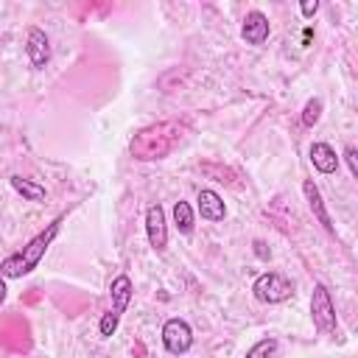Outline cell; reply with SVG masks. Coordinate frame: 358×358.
I'll list each match as a JSON object with an SVG mask.
<instances>
[{
  "label": "cell",
  "instance_id": "6da1fadb",
  "mask_svg": "<svg viewBox=\"0 0 358 358\" xmlns=\"http://www.w3.org/2000/svg\"><path fill=\"white\" fill-rule=\"evenodd\" d=\"M187 134V126L179 123V120H159V123H151L145 129H140L131 143H129V151L134 159L140 162H154V159H165Z\"/></svg>",
  "mask_w": 358,
  "mask_h": 358
},
{
  "label": "cell",
  "instance_id": "7a4b0ae2",
  "mask_svg": "<svg viewBox=\"0 0 358 358\" xmlns=\"http://www.w3.org/2000/svg\"><path fill=\"white\" fill-rule=\"evenodd\" d=\"M62 221H64V215L53 218V221H50L39 235H34V238L20 249V252L8 255V257L0 263V274H3L6 280H20V277L31 274V271L42 263L45 252L50 249V243L56 241V235H59V229H62Z\"/></svg>",
  "mask_w": 358,
  "mask_h": 358
},
{
  "label": "cell",
  "instance_id": "3957f363",
  "mask_svg": "<svg viewBox=\"0 0 358 358\" xmlns=\"http://www.w3.org/2000/svg\"><path fill=\"white\" fill-rule=\"evenodd\" d=\"M252 294L257 302L263 305H280V302H288L294 296V282L285 280L282 274L277 271H263L257 274V280L252 282Z\"/></svg>",
  "mask_w": 358,
  "mask_h": 358
},
{
  "label": "cell",
  "instance_id": "277c9868",
  "mask_svg": "<svg viewBox=\"0 0 358 358\" xmlns=\"http://www.w3.org/2000/svg\"><path fill=\"white\" fill-rule=\"evenodd\" d=\"M310 319H313V327L319 333H333L336 330V308H333V299H330V291L324 282H316L313 285V294H310Z\"/></svg>",
  "mask_w": 358,
  "mask_h": 358
},
{
  "label": "cell",
  "instance_id": "5b68a950",
  "mask_svg": "<svg viewBox=\"0 0 358 358\" xmlns=\"http://www.w3.org/2000/svg\"><path fill=\"white\" fill-rule=\"evenodd\" d=\"M162 347L171 352V355H185L190 347H193V330L185 319L173 316L162 324Z\"/></svg>",
  "mask_w": 358,
  "mask_h": 358
},
{
  "label": "cell",
  "instance_id": "8992f818",
  "mask_svg": "<svg viewBox=\"0 0 358 358\" xmlns=\"http://www.w3.org/2000/svg\"><path fill=\"white\" fill-rule=\"evenodd\" d=\"M145 235H148V246L154 252L168 249V224H165L162 204H148L145 207Z\"/></svg>",
  "mask_w": 358,
  "mask_h": 358
},
{
  "label": "cell",
  "instance_id": "52a82bcc",
  "mask_svg": "<svg viewBox=\"0 0 358 358\" xmlns=\"http://www.w3.org/2000/svg\"><path fill=\"white\" fill-rule=\"evenodd\" d=\"M25 56L31 62L34 70H45L48 62H50V39L42 28L31 25L28 28V36H25Z\"/></svg>",
  "mask_w": 358,
  "mask_h": 358
},
{
  "label": "cell",
  "instance_id": "ba28073f",
  "mask_svg": "<svg viewBox=\"0 0 358 358\" xmlns=\"http://www.w3.org/2000/svg\"><path fill=\"white\" fill-rule=\"evenodd\" d=\"M268 34H271V22H268V17H266L263 11H249V14L243 17L241 36H243V42H246V45L260 48V45H266Z\"/></svg>",
  "mask_w": 358,
  "mask_h": 358
},
{
  "label": "cell",
  "instance_id": "9c48e42d",
  "mask_svg": "<svg viewBox=\"0 0 358 358\" xmlns=\"http://www.w3.org/2000/svg\"><path fill=\"white\" fill-rule=\"evenodd\" d=\"M196 213H199L204 221H224V218H227V204H224V199H221L215 190L204 187V190H199V196H196Z\"/></svg>",
  "mask_w": 358,
  "mask_h": 358
},
{
  "label": "cell",
  "instance_id": "30bf717a",
  "mask_svg": "<svg viewBox=\"0 0 358 358\" xmlns=\"http://www.w3.org/2000/svg\"><path fill=\"white\" fill-rule=\"evenodd\" d=\"M308 157H310V165H313L319 173H336V171H338V159H341V157L336 154V148H333L330 143H322V140L310 143Z\"/></svg>",
  "mask_w": 358,
  "mask_h": 358
},
{
  "label": "cell",
  "instance_id": "8fae6325",
  "mask_svg": "<svg viewBox=\"0 0 358 358\" xmlns=\"http://www.w3.org/2000/svg\"><path fill=\"white\" fill-rule=\"evenodd\" d=\"M302 193H305V201H308V207H310V213H313V218L327 229V232H336L333 229V221H330V215H327V207H324V199H322V193H319V187L313 185V179H305L302 182Z\"/></svg>",
  "mask_w": 358,
  "mask_h": 358
},
{
  "label": "cell",
  "instance_id": "7c38bea8",
  "mask_svg": "<svg viewBox=\"0 0 358 358\" xmlns=\"http://www.w3.org/2000/svg\"><path fill=\"white\" fill-rule=\"evenodd\" d=\"M109 296H112V308H109V310L120 319V316L126 313L129 302H131V280H129V274H117V277L112 280Z\"/></svg>",
  "mask_w": 358,
  "mask_h": 358
},
{
  "label": "cell",
  "instance_id": "4fadbf2b",
  "mask_svg": "<svg viewBox=\"0 0 358 358\" xmlns=\"http://www.w3.org/2000/svg\"><path fill=\"white\" fill-rule=\"evenodd\" d=\"M8 182H11V187H14L25 201H45V196H48V193H45V187H42L39 182L25 179V176H20V173H14Z\"/></svg>",
  "mask_w": 358,
  "mask_h": 358
},
{
  "label": "cell",
  "instance_id": "5bb4252c",
  "mask_svg": "<svg viewBox=\"0 0 358 358\" xmlns=\"http://www.w3.org/2000/svg\"><path fill=\"white\" fill-rule=\"evenodd\" d=\"M173 224H176V229L182 232V235H190L193 232V227H196V210L190 207V201H176L173 204Z\"/></svg>",
  "mask_w": 358,
  "mask_h": 358
},
{
  "label": "cell",
  "instance_id": "9a60e30c",
  "mask_svg": "<svg viewBox=\"0 0 358 358\" xmlns=\"http://www.w3.org/2000/svg\"><path fill=\"white\" fill-rule=\"evenodd\" d=\"M274 352H277V338L274 336H266V338H260L257 344H252L246 350V358H271Z\"/></svg>",
  "mask_w": 358,
  "mask_h": 358
},
{
  "label": "cell",
  "instance_id": "2e32d148",
  "mask_svg": "<svg viewBox=\"0 0 358 358\" xmlns=\"http://www.w3.org/2000/svg\"><path fill=\"white\" fill-rule=\"evenodd\" d=\"M319 117H322V101L319 98H310L305 106H302V126H316L319 123Z\"/></svg>",
  "mask_w": 358,
  "mask_h": 358
},
{
  "label": "cell",
  "instance_id": "e0dca14e",
  "mask_svg": "<svg viewBox=\"0 0 358 358\" xmlns=\"http://www.w3.org/2000/svg\"><path fill=\"white\" fill-rule=\"evenodd\" d=\"M344 162H347V168H350V176L355 179V176H358V151H355L352 143L344 148Z\"/></svg>",
  "mask_w": 358,
  "mask_h": 358
},
{
  "label": "cell",
  "instance_id": "ac0fdd59",
  "mask_svg": "<svg viewBox=\"0 0 358 358\" xmlns=\"http://www.w3.org/2000/svg\"><path fill=\"white\" fill-rule=\"evenodd\" d=\"M316 11H319V0H305V3L299 6V14H302L305 20H308V17H313Z\"/></svg>",
  "mask_w": 358,
  "mask_h": 358
},
{
  "label": "cell",
  "instance_id": "d6986e66",
  "mask_svg": "<svg viewBox=\"0 0 358 358\" xmlns=\"http://www.w3.org/2000/svg\"><path fill=\"white\" fill-rule=\"evenodd\" d=\"M6 291H8V288H6V277L0 274V308H3V302H6Z\"/></svg>",
  "mask_w": 358,
  "mask_h": 358
},
{
  "label": "cell",
  "instance_id": "ffe728a7",
  "mask_svg": "<svg viewBox=\"0 0 358 358\" xmlns=\"http://www.w3.org/2000/svg\"><path fill=\"white\" fill-rule=\"evenodd\" d=\"M255 252H257V255H260V257H268V252H266V249H263V243H260V241H255Z\"/></svg>",
  "mask_w": 358,
  "mask_h": 358
}]
</instances>
